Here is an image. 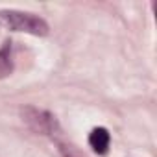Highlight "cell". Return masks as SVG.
Listing matches in <instances>:
<instances>
[{"label": "cell", "instance_id": "6da1fadb", "mask_svg": "<svg viewBox=\"0 0 157 157\" xmlns=\"http://www.w3.org/2000/svg\"><path fill=\"white\" fill-rule=\"evenodd\" d=\"M0 28L11 30V32H24L32 35H46L48 33V24L44 19L33 15V13H24V11H0Z\"/></svg>", "mask_w": 157, "mask_h": 157}, {"label": "cell", "instance_id": "7a4b0ae2", "mask_svg": "<svg viewBox=\"0 0 157 157\" xmlns=\"http://www.w3.org/2000/svg\"><path fill=\"white\" fill-rule=\"evenodd\" d=\"M22 118L24 122L35 131V133H41V135H50V137H56L61 133L59 129V124L56 120V117L48 111H43V109H37V107H24L22 109Z\"/></svg>", "mask_w": 157, "mask_h": 157}, {"label": "cell", "instance_id": "3957f363", "mask_svg": "<svg viewBox=\"0 0 157 157\" xmlns=\"http://www.w3.org/2000/svg\"><path fill=\"white\" fill-rule=\"evenodd\" d=\"M109 142H111V137H109V131L105 128H94L91 131V135H89V146L98 155H105L107 153Z\"/></svg>", "mask_w": 157, "mask_h": 157}, {"label": "cell", "instance_id": "277c9868", "mask_svg": "<svg viewBox=\"0 0 157 157\" xmlns=\"http://www.w3.org/2000/svg\"><path fill=\"white\" fill-rule=\"evenodd\" d=\"M13 72V44L6 41L0 46V78H6Z\"/></svg>", "mask_w": 157, "mask_h": 157}]
</instances>
